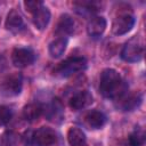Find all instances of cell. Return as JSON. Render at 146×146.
Returning a JSON list of instances; mask_svg holds the SVG:
<instances>
[{"label":"cell","mask_w":146,"mask_h":146,"mask_svg":"<svg viewBox=\"0 0 146 146\" xmlns=\"http://www.w3.org/2000/svg\"><path fill=\"white\" fill-rule=\"evenodd\" d=\"M13 117V111L10 107L0 105V127H3L10 122Z\"/></svg>","instance_id":"7402d4cb"},{"label":"cell","mask_w":146,"mask_h":146,"mask_svg":"<svg viewBox=\"0 0 146 146\" xmlns=\"http://www.w3.org/2000/svg\"><path fill=\"white\" fill-rule=\"evenodd\" d=\"M0 146H3V140H2V137H0Z\"/></svg>","instance_id":"484cf974"},{"label":"cell","mask_w":146,"mask_h":146,"mask_svg":"<svg viewBox=\"0 0 146 146\" xmlns=\"http://www.w3.org/2000/svg\"><path fill=\"white\" fill-rule=\"evenodd\" d=\"M49 21H50V11L44 5L33 14V24L38 30H44L49 24Z\"/></svg>","instance_id":"9a60e30c"},{"label":"cell","mask_w":146,"mask_h":146,"mask_svg":"<svg viewBox=\"0 0 146 146\" xmlns=\"http://www.w3.org/2000/svg\"><path fill=\"white\" fill-rule=\"evenodd\" d=\"M6 29L14 34L19 33L24 29L23 17L19 14V11H17L16 9H11L8 13L7 18H6Z\"/></svg>","instance_id":"7c38bea8"},{"label":"cell","mask_w":146,"mask_h":146,"mask_svg":"<svg viewBox=\"0 0 146 146\" xmlns=\"http://www.w3.org/2000/svg\"><path fill=\"white\" fill-rule=\"evenodd\" d=\"M73 7H74V10L82 16L92 15L99 10L98 3L95 1H75L73 2Z\"/></svg>","instance_id":"e0dca14e"},{"label":"cell","mask_w":146,"mask_h":146,"mask_svg":"<svg viewBox=\"0 0 146 146\" xmlns=\"http://www.w3.org/2000/svg\"><path fill=\"white\" fill-rule=\"evenodd\" d=\"M67 47V38H57L49 44V54L52 58L60 57Z\"/></svg>","instance_id":"d6986e66"},{"label":"cell","mask_w":146,"mask_h":146,"mask_svg":"<svg viewBox=\"0 0 146 146\" xmlns=\"http://www.w3.org/2000/svg\"><path fill=\"white\" fill-rule=\"evenodd\" d=\"M6 67H7V59L5 58L3 55L0 54V73H1Z\"/></svg>","instance_id":"d4e9b609"},{"label":"cell","mask_w":146,"mask_h":146,"mask_svg":"<svg viewBox=\"0 0 146 146\" xmlns=\"http://www.w3.org/2000/svg\"><path fill=\"white\" fill-rule=\"evenodd\" d=\"M87 68V59L81 56L70 57L60 62L52 70V74L58 78H68L72 74L81 72Z\"/></svg>","instance_id":"7a4b0ae2"},{"label":"cell","mask_w":146,"mask_h":146,"mask_svg":"<svg viewBox=\"0 0 146 146\" xmlns=\"http://www.w3.org/2000/svg\"><path fill=\"white\" fill-rule=\"evenodd\" d=\"M44 116L55 123H60L64 120V106L58 98H54L50 104L43 108Z\"/></svg>","instance_id":"9c48e42d"},{"label":"cell","mask_w":146,"mask_h":146,"mask_svg":"<svg viewBox=\"0 0 146 146\" xmlns=\"http://www.w3.org/2000/svg\"><path fill=\"white\" fill-rule=\"evenodd\" d=\"M33 131L32 130H27L24 132L23 137H22V143L23 146H35L34 145V140H33Z\"/></svg>","instance_id":"cb8c5ba5"},{"label":"cell","mask_w":146,"mask_h":146,"mask_svg":"<svg viewBox=\"0 0 146 146\" xmlns=\"http://www.w3.org/2000/svg\"><path fill=\"white\" fill-rule=\"evenodd\" d=\"M21 139H22V137L13 130H7L2 136L3 145H6V146H17L19 144Z\"/></svg>","instance_id":"44dd1931"},{"label":"cell","mask_w":146,"mask_h":146,"mask_svg":"<svg viewBox=\"0 0 146 146\" xmlns=\"http://www.w3.org/2000/svg\"><path fill=\"white\" fill-rule=\"evenodd\" d=\"M23 88V76L19 73H11L0 80V94L3 97L18 96Z\"/></svg>","instance_id":"277c9868"},{"label":"cell","mask_w":146,"mask_h":146,"mask_svg":"<svg viewBox=\"0 0 146 146\" xmlns=\"http://www.w3.org/2000/svg\"><path fill=\"white\" fill-rule=\"evenodd\" d=\"M34 60H35V52L30 48H16L11 54L13 64L19 68L32 65Z\"/></svg>","instance_id":"52a82bcc"},{"label":"cell","mask_w":146,"mask_h":146,"mask_svg":"<svg viewBox=\"0 0 146 146\" xmlns=\"http://www.w3.org/2000/svg\"><path fill=\"white\" fill-rule=\"evenodd\" d=\"M86 133L76 127H72L67 131V141L71 146H83L86 144Z\"/></svg>","instance_id":"ac0fdd59"},{"label":"cell","mask_w":146,"mask_h":146,"mask_svg":"<svg viewBox=\"0 0 146 146\" xmlns=\"http://www.w3.org/2000/svg\"><path fill=\"white\" fill-rule=\"evenodd\" d=\"M106 26H107V22L104 17L94 16L89 19V22L87 24V32L90 36L97 38L104 33V31L106 30Z\"/></svg>","instance_id":"4fadbf2b"},{"label":"cell","mask_w":146,"mask_h":146,"mask_svg":"<svg viewBox=\"0 0 146 146\" xmlns=\"http://www.w3.org/2000/svg\"><path fill=\"white\" fill-rule=\"evenodd\" d=\"M42 113H43V107L39 103H30L25 105L23 108V117L29 122H33L38 120Z\"/></svg>","instance_id":"2e32d148"},{"label":"cell","mask_w":146,"mask_h":146,"mask_svg":"<svg viewBox=\"0 0 146 146\" xmlns=\"http://www.w3.org/2000/svg\"><path fill=\"white\" fill-rule=\"evenodd\" d=\"M35 146H57L59 144V133L50 127H41L33 133Z\"/></svg>","instance_id":"8992f818"},{"label":"cell","mask_w":146,"mask_h":146,"mask_svg":"<svg viewBox=\"0 0 146 146\" xmlns=\"http://www.w3.org/2000/svg\"><path fill=\"white\" fill-rule=\"evenodd\" d=\"M92 100H94L92 95L87 90H82L71 97L68 105L73 111H80L91 105Z\"/></svg>","instance_id":"30bf717a"},{"label":"cell","mask_w":146,"mask_h":146,"mask_svg":"<svg viewBox=\"0 0 146 146\" xmlns=\"http://www.w3.org/2000/svg\"><path fill=\"white\" fill-rule=\"evenodd\" d=\"M84 120H86L87 125L90 127L91 129H100L102 127L105 125L107 117L103 112L94 110V111H90L86 114Z\"/></svg>","instance_id":"5bb4252c"},{"label":"cell","mask_w":146,"mask_h":146,"mask_svg":"<svg viewBox=\"0 0 146 146\" xmlns=\"http://www.w3.org/2000/svg\"><path fill=\"white\" fill-rule=\"evenodd\" d=\"M141 100H143V97L139 92L128 94L127 91L124 95L115 99V105L121 111H133L140 106Z\"/></svg>","instance_id":"ba28073f"},{"label":"cell","mask_w":146,"mask_h":146,"mask_svg":"<svg viewBox=\"0 0 146 146\" xmlns=\"http://www.w3.org/2000/svg\"><path fill=\"white\" fill-rule=\"evenodd\" d=\"M74 19L68 14H63L58 19L55 33L58 35V38H66L67 35H71L74 32Z\"/></svg>","instance_id":"8fae6325"},{"label":"cell","mask_w":146,"mask_h":146,"mask_svg":"<svg viewBox=\"0 0 146 146\" xmlns=\"http://www.w3.org/2000/svg\"><path fill=\"white\" fill-rule=\"evenodd\" d=\"M144 51H145V47H144V40L140 36H132L131 39H129L121 51V57L123 60L129 62V63H136L143 59L144 56Z\"/></svg>","instance_id":"3957f363"},{"label":"cell","mask_w":146,"mask_h":146,"mask_svg":"<svg viewBox=\"0 0 146 146\" xmlns=\"http://www.w3.org/2000/svg\"><path fill=\"white\" fill-rule=\"evenodd\" d=\"M135 25V16L131 10H120L112 23V32L115 35L128 33Z\"/></svg>","instance_id":"5b68a950"},{"label":"cell","mask_w":146,"mask_h":146,"mask_svg":"<svg viewBox=\"0 0 146 146\" xmlns=\"http://www.w3.org/2000/svg\"><path fill=\"white\" fill-rule=\"evenodd\" d=\"M99 91L104 97L115 100L128 91V84L117 71L106 68L100 74Z\"/></svg>","instance_id":"6da1fadb"},{"label":"cell","mask_w":146,"mask_h":146,"mask_svg":"<svg viewBox=\"0 0 146 146\" xmlns=\"http://www.w3.org/2000/svg\"><path fill=\"white\" fill-rule=\"evenodd\" d=\"M145 143V132L143 129H135L133 132L130 133L128 137V145L129 146H143Z\"/></svg>","instance_id":"ffe728a7"},{"label":"cell","mask_w":146,"mask_h":146,"mask_svg":"<svg viewBox=\"0 0 146 146\" xmlns=\"http://www.w3.org/2000/svg\"><path fill=\"white\" fill-rule=\"evenodd\" d=\"M43 6V2L42 1H39V0H27L24 2V7L25 9L31 13V14H34L38 9H40L41 7Z\"/></svg>","instance_id":"603a6c76"}]
</instances>
